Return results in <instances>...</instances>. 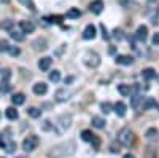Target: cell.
Masks as SVG:
<instances>
[{"mask_svg": "<svg viewBox=\"0 0 159 158\" xmlns=\"http://www.w3.org/2000/svg\"><path fill=\"white\" fill-rule=\"evenodd\" d=\"M8 153H13V152H15V149H16V142H8V144H5V147H3Z\"/></svg>", "mask_w": 159, "mask_h": 158, "instance_id": "cell-31", "label": "cell"}, {"mask_svg": "<svg viewBox=\"0 0 159 158\" xmlns=\"http://www.w3.org/2000/svg\"><path fill=\"white\" fill-rule=\"evenodd\" d=\"M10 77H11V72H10L8 69H5V70L2 72V80H10Z\"/></svg>", "mask_w": 159, "mask_h": 158, "instance_id": "cell-39", "label": "cell"}, {"mask_svg": "<svg viewBox=\"0 0 159 158\" xmlns=\"http://www.w3.org/2000/svg\"><path fill=\"white\" fill-rule=\"evenodd\" d=\"M150 2H157V0H150Z\"/></svg>", "mask_w": 159, "mask_h": 158, "instance_id": "cell-46", "label": "cell"}, {"mask_svg": "<svg viewBox=\"0 0 159 158\" xmlns=\"http://www.w3.org/2000/svg\"><path fill=\"white\" fill-rule=\"evenodd\" d=\"M19 27H21V31H22L24 34H30V32L35 31V26H34V22H30V21H21V22H19Z\"/></svg>", "mask_w": 159, "mask_h": 158, "instance_id": "cell-8", "label": "cell"}, {"mask_svg": "<svg viewBox=\"0 0 159 158\" xmlns=\"http://www.w3.org/2000/svg\"><path fill=\"white\" fill-rule=\"evenodd\" d=\"M89 10H91V13H94V15H100L102 10H103V2L102 0H94V2L89 5Z\"/></svg>", "mask_w": 159, "mask_h": 158, "instance_id": "cell-7", "label": "cell"}, {"mask_svg": "<svg viewBox=\"0 0 159 158\" xmlns=\"http://www.w3.org/2000/svg\"><path fill=\"white\" fill-rule=\"evenodd\" d=\"M73 82V77H67V78H65V85H67V83H72Z\"/></svg>", "mask_w": 159, "mask_h": 158, "instance_id": "cell-43", "label": "cell"}, {"mask_svg": "<svg viewBox=\"0 0 159 158\" xmlns=\"http://www.w3.org/2000/svg\"><path fill=\"white\" fill-rule=\"evenodd\" d=\"M19 3H22L24 7H27L30 11H37V7H35V3H34V0H18Z\"/></svg>", "mask_w": 159, "mask_h": 158, "instance_id": "cell-23", "label": "cell"}, {"mask_svg": "<svg viewBox=\"0 0 159 158\" xmlns=\"http://www.w3.org/2000/svg\"><path fill=\"white\" fill-rule=\"evenodd\" d=\"M142 77L145 78V80H153V78H156V70L148 67V69L142 70Z\"/></svg>", "mask_w": 159, "mask_h": 158, "instance_id": "cell-12", "label": "cell"}, {"mask_svg": "<svg viewBox=\"0 0 159 158\" xmlns=\"http://www.w3.org/2000/svg\"><path fill=\"white\" fill-rule=\"evenodd\" d=\"M11 89V85L8 80H2V83H0V93H8V91Z\"/></svg>", "mask_w": 159, "mask_h": 158, "instance_id": "cell-25", "label": "cell"}, {"mask_svg": "<svg viewBox=\"0 0 159 158\" xmlns=\"http://www.w3.org/2000/svg\"><path fill=\"white\" fill-rule=\"evenodd\" d=\"M113 37L116 38V40H123V38H124L123 31H121V29H115V31H113Z\"/></svg>", "mask_w": 159, "mask_h": 158, "instance_id": "cell-35", "label": "cell"}, {"mask_svg": "<svg viewBox=\"0 0 159 158\" xmlns=\"http://www.w3.org/2000/svg\"><path fill=\"white\" fill-rule=\"evenodd\" d=\"M18 158H24V156H18Z\"/></svg>", "mask_w": 159, "mask_h": 158, "instance_id": "cell-47", "label": "cell"}, {"mask_svg": "<svg viewBox=\"0 0 159 158\" xmlns=\"http://www.w3.org/2000/svg\"><path fill=\"white\" fill-rule=\"evenodd\" d=\"M11 102L15 104V105H22V104L25 102V96H24L22 93H16V94H13Z\"/></svg>", "mask_w": 159, "mask_h": 158, "instance_id": "cell-13", "label": "cell"}, {"mask_svg": "<svg viewBox=\"0 0 159 158\" xmlns=\"http://www.w3.org/2000/svg\"><path fill=\"white\" fill-rule=\"evenodd\" d=\"M0 147H5V141H3V136L0 134Z\"/></svg>", "mask_w": 159, "mask_h": 158, "instance_id": "cell-42", "label": "cell"}, {"mask_svg": "<svg viewBox=\"0 0 159 158\" xmlns=\"http://www.w3.org/2000/svg\"><path fill=\"white\" fill-rule=\"evenodd\" d=\"M83 38H84V40H92V38H96V27L92 24H89V26H86V27H84Z\"/></svg>", "mask_w": 159, "mask_h": 158, "instance_id": "cell-6", "label": "cell"}, {"mask_svg": "<svg viewBox=\"0 0 159 158\" xmlns=\"http://www.w3.org/2000/svg\"><path fill=\"white\" fill-rule=\"evenodd\" d=\"M151 107H156V101L153 98H145V101L142 102V109L143 110H148Z\"/></svg>", "mask_w": 159, "mask_h": 158, "instance_id": "cell-16", "label": "cell"}, {"mask_svg": "<svg viewBox=\"0 0 159 158\" xmlns=\"http://www.w3.org/2000/svg\"><path fill=\"white\" fill-rule=\"evenodd\" d=\"M10 37L13 38V40H16V42H22L24 40V32L21 31V32H18V31H10Z\"/></svg>", "mask_w": 159, "mask_h": 158, "instance_id": "cell-20", "label": "cell"}, {"mask_svg": "<svg viewBox=\"0 0 159 158\" xmlns=\"http://www.w3.org/2000/svg\"><path fill=\"white\" fill-rule=\"evenodd\" d=\"M100 31H102V37H103V40H110V34H108L107 27H105L103 24H100Z\"/></svg>", "mask_w": 159, "mask_h": 158, "instance_id": "cell-34", "label": "cell"}, {"mask_svg": "<svg viewBox=\"0 0 159 158\" xmlns=\"http://www.w3.org/2000/svg\"><path fill=\"white\" fill-rule=\"evenodd\" d=\"M13 26H15V21H11V19H3L2 22H0V29H2V31H11Z\"/></svg>", "mask_w": 159, "mask_h": 158, "instance_id": "cell-19", "label": "cell"}, {"mask_svg": "<svg viewBox=\"0 0 159 158\" xmlns=\"http://www.w3.org/2000/svg\"><path fill=\"white\" fill-rule=\"evenodd\" d=\"M119 150H121V142H111V146H110V152L111 153H118Z\"/></svg>", "mask_w": 159, "mask_h": 158, "instance_id": "cell-32", "label": "cell"}, {"mask_svg": "<svg viewBox=\"0 0 159 158\" xmlns=\"http://www.w3.org/2000/svg\"><path fill=\"white\" fill-rule=\"evenodd\" d=\"M83 62L88 65V67H91V69H96V67H99V65H100V58H99L97 53L88 51L86 55H84V58H83Z\"/></svg>", "mask_w": 159, "mask_h": 158, "instance_id": "cell-1", "label": "cell"}, {"mask_svg": "<svg viewBox=\"0 0 159 158\" xmlns=\"http://www.w3.org/2000/svg\"><path fill=\"white\" fill-rule=\"evenodd\" d=\"M92 137H94V134H92L89 129H84L83 133H81V139H83V141H88V142H91V141H92Z\"/></svg>", "mask_w": 159, "mask_h": 158, "instance_id": "cell-27", "label": "cell"}, {"mask_svg": "<svg viewBox=\"0 0 159 158\" xmlns=\"http://www.w3.org/2000/svg\"><path fill=\"white\" fill-rule=\"evenodd\" d=\"M147 37H148V27L147 26H139L137 27V32H135V38L137 40H140V42H145L147 40Z\"/></svg>", "mask_w": 159, "mask_h": 158, "instance_id": "cell-4", "label": "cell"}, {"mask_svg": "<svg viewBox=\"0 0 159 158\" xmlns=\"http://www.w3.org/2000/svg\"><path fill=\"white\" fill-rule=\"evenodd\" d=\"M45 21H48L51 24H61L62 22V16H48V18H45Z\"/></svg>", "mask_w": 159, "mask_h": 158, "instance_id": "cell-29", "label": "cell"}, {"mask_svg": "<svg viewBox=\"0 0 159 158\" xmlns=\"http://www.w3.org/2000/svg\"><path fill=\"white\" fill-rule=\"evenodd\" d=\"M27 115L32 117V118H38L40 115H42V110H38L37 107H29L27 109Z\"/></svg>", "mask_w": 159, "mask_h": 158, "instance_id": "cell-24", "label": "cell"}, {"mask_svg": "<svg viewBox=\"0 0 159 158\" xmlns=\"http://www.w3.org/2000/svg\"><path fill=\"white\" fill-rule=\"evenodd\" d=\"M118 139H119V142L123 144V146H126V147H129V146H132L134 144V133H132L130 129H123L121 133H119V136H118Z\"/></svg>", "mask_w": 159, "mask_h": 158, "instance_id": "cell-2", "label": "cell"}, {"mask_svg": "<svg viewBox=\"0 0 159 158\" xmlns=\"http://www.w3.org/2000/svg\"><path fill=\"white\" fill-rule=\"evenodd\" d=\"M116 64H121V65H130L132 62H134V59H132L130 56H126V55H119L116 56Z\"/></svg>", "mask_w": 159, "mask_h": 158, "instance_id": "cell-11", "label": "cell"}, {"mask_svg": "<svg viewBox=\"0 0 159 158\" xmlns=\"http://www.w3.org/2000/svg\"><path fill=\"white\" fill-rule=\"evenodd\" d=\"M43 129H45V131H48V129H51V122H49V120H46V122L43 123Z\"/></svg>", "mask_w": 159, "mask_h": 158, "instance_id": "cell-41", "label": "cell"}, {"mask_svg": "<svg viewBox=\"0 0 159 158\" xmlns=\"http://www.w3.org/2000/svg\"><path fill=\"white\" fill-rule=\"evenodd\" d=\"M100 109H102L103 113H110L111 109H113V105H111L110 102H102V104H100Z\"/></svg>", "mask_w": 159, "mask_h": 158, "instance_id": "cell-28", "label": "cell"}, {"mask_svg": "<svg viewBox=\"0 0 159 158\" xmlns=\"http://www.w3.org/2000/svg\"><path fill=\"white\" fill-rule=\"evenodd\" d=\"M8 51H10V55H11V56H18L19 53H21V50H19V48H16V46H10V50H8Z\"/></svg>", "mask_w": 159, "mask_h": 158, "instance_id": "cell-38", "label": "cell"}, {"mask_svg": "<svg viewBox=\"0 0 159 158\" xmlns=\"http://www.w3.org/2000/svg\"><path fill=\"white\" fill-rule=\"evenodd\" d=\"M51 64H52V59L49 56H45V58H42L38 61V69L40 70H48L51 67Z\"/></svg>", "mask_w": 159, "mask_h": 158, "instance_id": "cell-9", "label": "cell"}, {"mask_svg": "<svg viewBox=\"0 0 159 158\" xmlns=\"http://www.w3.org/2000/svg\"><path fill=\"white\" fill-rule=\"evenodd\" d=\"M157 109H159V104H157Z\"/></svg>", "mask_w": 159, "mask_h": 158, "instance_id": "cell-48", "label": "cell"}, {"mask_svg": "<svg viewBox=\"0 0 159 158\" xmlns=\"http://www.w3.org/2000/svg\"><path fill=\"white\" fill-rule=\"evenodd\" d=\"M32 89H34V93L37 96H43V94H46V91H48V85L45 82H38V83L34 85Z\"/></svg>", "mask_w": 159, "mask_h": 158, "instance_id": "cell-5", "label": "cell"}, {"mask_svg": "<svg viewBox=\"0 0 159 158\" xmlns=\"http://www.w3.org/2000/svg\"><path fill=\"white\" fill-rule=\"evenodd\" d=\"M8 2V0H0V3H7Z\"/></svg>", "mask_w": 159, "mask_h": 158, "instance_id": "cell-45", "label": "cell"}, {"mask_svg": "<svg viewBox=\"0 0 159 158\" xmlns=\"http://www.w3.org/2000/svg\"><path fill=\"white\" fill-rule=\"evenodd\" d=\"M80 16H81V11H80L78 8H70V10L67 11V18L76 19V18H80Z\"/></svg>", "mask_w": 159, "mask_h": 158, "instance_id": "cell-22", "label": "cell"}, {"mask_svg": "<svg viewBox=\"0 0 159 158\" xmlns=\"http://www.w3.org/2000/svg\"><path fill=\"white\" fill-rule=\"evenodd\" d=\"M5 117L8 118V120H16V118L19 117V113H18V110L15 107H8L5 110Z\"/></svg>", "mask_w": 159, "mask_h": 158, "instance_id": "cell-15", "label": "cell"}, {"mask_svg": "<svg viewBox=\"0 0 159 158\" xmlns=\"http://www.w3.org/2000/svg\"><path fill=\"white\" fill-rule=\"evenodd\" d=\"M10 50V43L7 40H0V53L2 51H8Z\"/></svg>", "mask_w": 159, "mask_h": 158, "instance_id": "cell-36", "label": "cell"}, {"mask_svg": "<svg viewBox=\"0 0 159 158\" xmlns=\"http://www.w3.org/2000/svg\"><path fill=\"white\" fill-rule=\"evenodd\" d=\"M124 158H135V156L132 155V153H126V155H124Z\"/></svg>", "mask_w": 159, "mask_h": 158, "instance_id": "cell-44", "label": "cell"}, {"mask_svg": "<svg viewBox=\"0 0 159 158\" xmlns=\"http://www.w3.org/2000/svg\"><path fill=\"white\" fill-rule=\"evenodd\" d=\"M49 80H51V82H54V83H57V82L61 80V72H59V70L51 72V74H49Z\"/></svg>", "mask_w": 159, "mask_h": 158, "instance_id": "cell-30", "label": "cell"}, {"mask_svg": "<svg viewBox=\"0 0 159 158\" xmlns=\"http://www.w3.org/2000/svg\"><path fill=\"white\" fill-rule=\"evenodd\" d=\"M140 101H143V98H142L140 94H134V96L130 98V105H132L134 109H139V107H140Z\"/></svg>", "mask_w": 159, "mask_h": 158, "instance_id": "cell-21", "label": "cell"}, {"mask_svg": "<svg viewBox=\"0 0 159 158\" xmlns=\"http://www.w3.org/2000/svg\"><path fill=\"white\" fill-rule=\"evenodd\" d=\"M91 144H92V147H94V149H99L100 147V139L97 136H94V137H92V141H91Z\"/></svg>", "mask_w": 159, "mask_h": 158, "instance_id": "cell-37", "label": "cell"}, {"mask_svg": "<svg viewBox=\"0 0 159 158\" xmlns=\"http://www.w3.org/2000/svg\"><path fill=\"white\" fill-rule=\"evenodd\" d=\"M91 123H92V126H94V128L102 129V128H105V123H107V122H105L102 117H92V122Z\"/></svg>", "mask_w": 159, "mask_h": 158, "instance_id": "cell-14", "label": "cell"}, {"mask_svg": "<svg viewBox=\"0 0 159 158\" xmlns=\"http://www.w3.org/2000/svg\"><path fill=\"white\" fill-rule=\"evenodd\" d=\"M38 142H40L38 137L35 134H30V136H27V137L22 141V149L25 152H32V150H35L38 147Z\"/></svg>", "mask_w": 159, "mask_h": 158, "instance_id": "cell-3", "label": "cell"}, {"mask_svg": "<svg viewBox=\"0 0 159 158\" xmlns=\"http://www.w3.org/2000/svg\"><path fill=\"white\" fill-rule=\"evenodd\" d=\"M147 137H148V139H154V137H157V131H156V128H150V129L147 131Z\"/></svg>", "mask_w": 159, "mask_h": 158, "instance_id": "cell-33", "label": "cell"}, {"mask_svg": "<svg viewBox=\"0 0 159 158\" xmlns=\"http://www.w3.org/2000/svg\"><path fill=\"white\" fill-rule=\"evenodd\" d=\"M32 46L35 48V50H46L48 46H46V40L45 38H37V40L32 43Z\"/></svg>", "mask_w": 159, "mask_h": 158, "instance_id": "cell-18", "label": "cell"}, {"mask_svg": "<svg viewBox=\"0 0 159 158\" xmlns=\"http://www.w3.org/2000/svg\"><path fill=\"white\" fill-rule=\"evenodd\" d=\"M118 91H119V94H121V96H130L132 88L129 85H118Z\"/></svg>", "mask_w": 159, "mask_h": 158, "instance_id": "cell-17", "label": "cell"}, {"mask_svg": "<svg viewBox=\"0 0 159 158\" xmlns=\"http://www.w3.org/2000/svg\"><path fill=\"white\" fill-rule=\"evenodd\" d=\"M153 45H159V32L153 35Z\"/></svg>", "mask_w": 159, "mask_h": 158, "instance_id": "cell-40", "label": "cell"}, {"mask_svg": "<svg viewBox=\"0 0 159 158\" xmlns=\"http://www.w3.org/2000/svg\"><path fill=\"white\" fill-rule=\"evenodd\" d=\"M126 109H127V107H126V104H124V102H121V101L116 102V104L113 105V110L116 112V115H118V117H124V115H126Z\"/></svg>", "mask_w": 159, "mask_h": 158, "instance_id": "cell-10", "label": "cell"}, {"mask_svg": "<svg viewBox=\"0 0 159 158\" xmlns=\"http://www.w3.org/2000/svg\"><path fill=\"white\" fill-rule=\"evenodd\" d=\"M67 96H69V94L65 93V89H59L57 93H56V99L61 101V102H62V101H67V99H69Z\"/></svg>", "mask_w": 159, "mask_h": 158, "instance_id": "cell-26", "label": "cell"}]
</instances>
